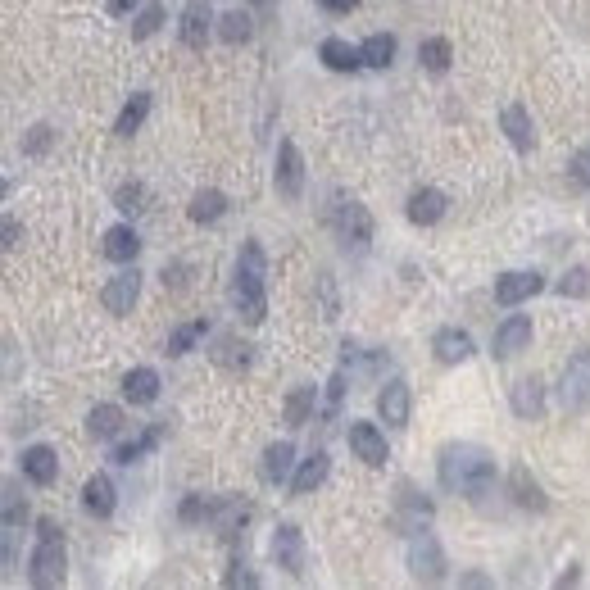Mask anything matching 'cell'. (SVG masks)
<instances>
[{
	"instance_id": "obj_4",
	"label": "cell",
	"mask_w": 590,
	"mask_h": 590,
	"mask_svg": "<svg viewBox=\"0 0 590 590\" xmlns=\"http://www.w3.org/2000/svg\"><path fill=\"white\" fill-rule=\"evenodd\" d=\"M409 572H413V581H427V586L445 581V550L432 531H418L409 541Z\"/></svg>"
},
{
	"instance_id": "obj_12",
	"label": "cell",
	"mask_w": 590,
	"mask_h": 590,
	"mask_svg": "<svg viewBox=\"0 0 590 590\" xmlns=\"http://www.w3.org/2000/svg\"><path fill=\"white\" fill-rule=\"evenodd\" d=\"M350 450L368 463V468H382L386 463V436L373 423H350Z\"/></svg>"
},
{
	"instance_id": "obj_3",
	"label": "cell",
	"mask_w": 590,
	"mask_h": 590,
	"mask_svg": "<svg viewBox=\"0 0 590 590\" xmlns=\"http://www.w3.org/2000/svg\"><path fill=\"white\" fill-rule=\"evenodd\" d=\"M559 400H563V409H568V413L590 409V345H586V350H577L568 364H563Z\"/></svg>"
},
{
	"instance_id": "obj_48",
	"label": "cell",
	"mask_w": 590,
	"mask_h": 590,
	"mask_svg": "<svg viewBox=\"0 0 590 590\" xmlns=\"http://www.w3.org/2000/svg\"><path fill=\"white\" fill-rule=\"evenodd\" d=\"M323 5H327V10H332V14H350L354 5H359V0H323Z\"/></svg>"
},
{
	"instance_id": "obj_33",
	"label": "cell",
	"mask_w": 590,
	"mask_h": 590,
	"mask_svg": "<svg viewBox=\"0 0 590 590\" xmlns=\"http://www.w3.org/2000/svg\"><path fill=\"white\" fill-rule=\"evenodd\" d=\"M359 50H364L368 69H386V64L395 59V37H391V32H373V37H368Z\"/></svg>"
},
{
	"instance_id": "obj_43",
	"label": "cell",
	"mask_w": 590,
	"mask_h": 590,
	"mask_svg": "<svg viewBox=\"0 0 590 590\" xmlns=\"http://www.w3.org/2000/svg\"><path fill=\"white\" fill-rule=\"evenodd\" d=\"M586 291H590V268H572V273L559 282V295H572V300L586 295Z\"/></svg>"
},
{
	"instance_id": "obj_23",
	"label": "cell",
	"mask_w": 590,
	"mask_h": 590,
	"mask_svg": "<svg viewBox=\"0 0 590 590\" xmlns=\"http://www.w3.org/2000/svg\"><path fill=\"white\" fill-rule=\"evenodd\" d=\"M500 128L509 132V141L522 150V155L536 146V132H531V118H527V109H522V105H504L500 109Z\"/></svg>"
},
{
	"instance_id": "obj_27",
	"label": "cell",
	"mask_w": 590,
	"mask_h": 590,
	"mask_svg": "<svg viewBox=\"0 0 590 590\" xmlns=\"http://www.w3.org/2000/svg\"><path fill=\"white\" fill-rule=\"evenodd\" d=\"M87 432L96 436V441H114V436L123 432V409H118V404H96V409L87 413Z\"/></svg>"
},
{
	"instance_id": "obj_1",
	"label": "cell",
	"mask_w": 590,
	"mask_h": 590,
	"mask_svg": "<svg viewBox=\"0 0 590 590\" xmlns=\"http://www.w3.org/2000/svg\"><path fill=\"white\" fill-rule=\"evenodd\" d=\"M441 486L468 500H482L495 486V459L482 445H445L441 450Z\"/></svg>"
},
{
	"instance_id": "obj_20",
	"label": "cell",
	"mask_w": 590,
	"mask_h": 590,
	"mask_svg": "<svg viewBox=\"0 0 590 590\" xmlns=\"http://www.w3.org/2000/svg\"><path fill=\"white\" fill-rule=\"evenodd\" d=\"M404 214H409L413 227H432V223H441V218H445V196H441L436 187L413 191V196H409V209H404Z\"/></svg>"
},
{
	"instance_id": "obj_10",
	"label": "cell",
	"mask_w": 590,
	"mask_h": 590,
	"mask_svg": "<svg viewBox=\"0 0 590 590\" xmlns=\"http://www.w3.org/2000/svg\"><path fill=\"white\" fill-rule=\"evenodd\" d=\"M409 409H413L409 386H404L400 377H391V382L377 391V413H382V423L386 427H409Z\"/></svg>"
},
{
	"instance_id": "obj_17",
	"label": "cell",
	"mask_w": 590,
	"mask_h": 590,
	"mask_svg": "<svg viewBox=\"0 0 590 590\" xmlns=\"http://www.w3.org/2000/svg\"><path fill=\"white\" fill-rule=\"evenodd\" d=\"M209 23H214L209 5H205V0H191L187 10H182V46H187V50H205Z\"/></svg>"
},
{
	"instance_id": "obj_28",
	"label": "cell",
	"mask_w": 590,
	"mask_h": 590,
	"mask_svg": "<svg viewBox=\"0 0 590 590\" xmlns=\"http://www.w3.org/2000/svg\"><path fill=\"white\" fill-rule=\"evenodd\" d=\"M123 395H128L132 404H150L159 395V373L155 368H132V373L123 377Z\"/></svg>"
},
{
	"instance_id": "obj_7",
	"label": "cell",
	"mask_w": 590,
	"mask_h": 590,
	"mask_svg": "<svg viewBox=\"0 0 590 590\" xmlns=\"http://www.w3.org/2000/svg\"><path fill=\"white\" fill-rule=\"evenodd\" d=\"M273 563L277 568H286L291 577L305 572V536H300L295 522H282V527L273 531Z\"/></svg>"
},
{
	"instance_id": "obj_49",
	"label": "cell",
	"mask_w": 590,
	"mask_h": 590,
	"mask_svg": "<svg viewBox=\"0 0 590 590\" xmlns=\"http://www.w3.org/2000/svg\"><path fill=\"white\" fill-rule=\"evenodd\" d=\"M5 246H19V223L14 218H5Z\"/></svg>"
},
{
	"instance_id": "obj_44",
	"label": "cell",
	"mask_w": 590,
	"mask_h": 590,
	"mask_svg": "<svg viewBox=\"0 0 590 590\" xmlns=\"http://www.w3.org/2000/svg\"><path fill=\"white\" fill-rule=\"evenodd\" d=\"M318 300H323V318L327 323H336V314H341V305H336V286H332V277H318Z\"/></svg>"
},
{
	"instance_id": "obj_16",
	"label": "cell",
	"mask_w": 590,
	"mask_h": 590,
	"mask_svg": "<svg viewBox=\"0 0 590 590\" xmlns=\"http://www.w3.org/2000/svg\"><path fill=\"white\" fill-rule=\"evenodd\" d=\"M327 472H332V459H327V450H314L309 459H300V472L291 477V495H314L318 486L327 482Z\"/></svg>"
},
{
	"instance_id": "obj_26",
	"label": "cell",
	"mask_w": 590,
	"mask_h": 590,
	"mask_svg": "<svg viewBox=\"0 0 590 590\" xmlns=\"http://www.w3.org/2000/svg\"><path fill=\"white\" fill-rule=\"evenodd\" d=\"M509 486H513V500H518L522 509H536V513H545V509H550V500H545V491H541V486H536V477H531L527 468H513Z\"/></svg>"
},
{
	"instance_id": "obj_45",
	"label": "cell",
	"mask_w": 590,
	"mask_h": 590,
	"mask_svg": "<svg viewBox=\"0 0 590 590\" xmlns=\"http://www.w3.org/2000/svg\"><path fill=\"white\" fill-rule=\"evenodd\" d=\"M572 187H590V146L572 159Z\"/></svg>"
},
{
	"instance_id": "obj_35",
	"label": "cell",
	"mask_w": 590,
	"mask_h": 590,
	"mask_svg": "<svg viewBox=\"0 0 590 590\" xmlns=\"http://www.w3.org/2000/svg\"><path fill=\"white\" fill-rule=\"evenodd\" d=\"M159 441H164V427L155 423L146 436H137V441H128V445H118V450H114V463H137L141 454H150Z\"/></svg>"
},
{
	"instance_id": "obj_9",
	"label": "cell",
	"mask_w": 590,
	"mask_h": 590,
	"mask_svg": "<svg viewBox=\"0 0 590 590\" xmlns=\"http://www.w3.org/2000/svg\"><path fill=\"white\" fill-rule=\"evenodd\" d=\"M277 191H282L286 200L305 196V159H300L295 141H282V146H277Z\"/></svg>"
},
{
	"instance_id": "obj_46",
	"label": "cell",
	"mask_w": 590,
	"mask_h": 590,
	"mask_svg": "<svg viewBox=\"0 0 590 590\" xmlns=\"http://www.w3.org/2000/svg\"><path fill=\"white\" fill-rule=\"evenodd\" d=\"M227 586H259V577L255 572H246V563H232V572H227Z\"/></svg>"
},
{
	"instance_id": "obj_2",
	"label": "cell",
	"mask_w": 590,
	"mask_h": 590,
	"mask_svg": "<svg viewBox=\"0 0 590 590\" xmlns=\"http://www.w3.org/2000/svg\"><path fill=\"white\" fill-rule=\"evenodd\" d=\"M264 277H268V259L259 250V241H246L236 255V277H232V305L246 323H264L268 318V295H264Z\"/></svg>"
},
{
	"instance_id": "obj_25",
	"label": "cell",
	"mask_w": 590,
	"mask_h": 590,
	"mask_svg": "<svg viewBox=\"0 0 590 590\" xmlns=\"http://www.w3.org/2000/svg\"><path fill=\"white\" fill-rule=\"evenodd\" d=\"M291 463H295V450H291V441H277V445H268V450H264V482H268V486H282V482H291Z\"/></svg>"
},
{
	"instance_id": "obj_21",
	"label": "cell",
	"mask_w": 590,
	"mask_h": 590,
	"mask_svg": "<svg viewBox=\"0 0 590 590\" xmlns=\"http://www.w3.org/2000/svg\"><path fill=\"white\" fill-rule=\"evenodd\" d=\"M513 413H518V418H541V409H545V386H541V377H522L518 386H513Z\"/></svg>"
},
{
	"instance_id": "obj_18",
	"label": "cell",
	"mask_w": 590,
	"mask_h": 590,
	"mask_svg": "<svg viewBox=\"0 0 590 590\" xmlns=\"http://www.w3.org/2000/svg\"><path fill=\"white\" fill-rule=\"evenodd\" d=\"M318 59H323L332 73H354V69H364V50L350 46V41L341 37H327L323 46H318Z\"/></svg>"
},
{
	"instance_id": "obj_34",
	"label": "cell",
	"mask_w": 590,
	"mask_h": 590,
	"mask_svg": "<svg viewBox=\"0 0 590 590\" xmlns=\"http://www.w3.org/2000/svg\"><path fill=\"white\" fill-rule=\"evenodd\" d=\"M418 59H423L427 73H445L450 69V59H454V50H450V41L445 37H427L423 46H418Z\"/></svg>"
},
{
	"instance_id": "obj_22",
	"label": "cell",
	"mask_w": 590,
	"mask_h": 590,
	"mask_svg": "<svg viewBox=\"0 0 590 590\" xmlns=\"http://www.w3.org/2000/svg\"><path fill=\"white\" fill-rule=\"evenodd\" d=\"M82 509H87L91 518H109V513H114V482H109L105 472H96V477L82 486Z\"/></svg>"
},
{
	"instance_id": "obj_41",
	"label": "cell",
	"mask_w": 590,
	"mask_h": 590,
	"mask_svg": "<svg viewBox=\"0 0 590 590\" xmlns=\"http://www.w3.org/2000/svg\"><path fill=\"white\" fill-rule=\"evenodd\" d=\"M209 513H214V509L205 504V495H187V500H182V509H177V518L191 527V522H205Z\"/></svg>"
},
{
	"instance_id": "obj_29",
	"label": "cell",
	"mask_w": 590,
	"mask_h": 590,
	"mask_svg": "<svg viewBox=\"0 0 590 590\" xmlns=\"http://www.w3.org/2000/svg\"><path fill=\"white\" fill-rule=\"evenodd\" d=\"M191 223H218V218L227 214V196L223 191H214V187H205V191H196V200H191Z\"/></svg>"
},
{
	"instance_id": "obj_15",
	"label": "cell",
	"mask_w": 590,
	"mask_h": 590,
	"mask_svg": "<svg viewBox=\"0 0 590 590\" xmlns=\"http://www.w3.org/2000/svg\"><path fill=\"white\" fill-rule=\"evenodd\" d=\"M23 477L37 486H50L59 477V454L50 450V445H28V450H23Z\"/></svg>"
},
{
	"instance_id": "obj_8",
	"label": "cell",
	"mask_w": 590,
	"mask_h": 590,
	"mask_svg": "<svg viewBox=\"0 0 590 590\" xmlns=\"http://www.w3.org/2000/svg\"><path fill=\"white\" fill-rule=\"evenodd\" d=\"M137 295H141V273L137 268H123V273H114L105 282V291H100V300H105L109 314H132V305H137Z\"/></svg>"
},
{
	"instance_id": "obj_6",
	"label": "cell",
	"mask_w": 590,
	"mask_h": 590,
	"mask_svg": "<svg viewBox=\"0 0 590 590\" xmlns=\"http://www.w3.org/2000/svg\"><path fill=\"white\" fill-rule=\"evenodd\" d=\"M336 232H341L345 246L364 250L368 241H373V218H368L364 205H354V200H341V205H336Z\"/></svg>"
},
{
	"instance_id": "obj_5",
	"label": "cell",
	"mask_w": 590,
	"mask_h": 590,
	"mask_svg": "<svg viewBox=\"0 0 590 590\" xmlns=\"http://www.w3.org/2000/svg\"><path fill=\"white\" fill-rule=\"evenodd\" d=\"M28 581L41 590L64 581V541L59 536H41V545L32 550V563H28Z\"/></svg>"
},
{
	"instance_id": "obj_38",
	"label": "cell",
	"mask_w": 590,
	"mask_h": 590,
	"mask_svg": "<svg viewBox=\"0 0 590 590\" xmlns=\"http://www.w3.org/2000/svg\"><path fill=\"white\" fill-rule=\"evenodd\" d=\"M209 332V323H191V327H177L173 336H168V345H164V354H187L191 345L200 341V336Z\"/></svg>"
},
{
	"instance_id": "obj_47",
	"label": "cell",
	"mask_w": 590,
	"mask_h": 590,
	"mask_svg": "<svg viewBox=\"0 0 590 590\" xmlns=\"http://www.w3.org/2000/svg\"><path fill=\"white\" fill-rule=\"evenodd\" d=\"M141 0H109V14H132Z\"/></svg>"
},
{
	"instance_id": "obj_40",
	"label": "cell",
	"mask_w": 590,
	"mask_h": 590,
	"mask_svg": "<svg viewBox=\"0 0 590 590\" xmlns=\"http://www.w3.org/2000/svg\"><path fill=\"white\" fill-rule=\"evenodd\" d=\"M341 400H345V364L332 373V382H327V404H323V418H336L341 413Z\"/></svg>"
},
{
	"instance_id": "obj_37",
	"label": "cell",
	"mask_w": 590,
	"mask_h": 590,
	"mask_svg": "<svg viewBox=\"0 0 590 590\" xmlns=\"http://www.w3.org/2000/svg\"><path fill=\"white\" fill-rule=\"evenodd\" d=\"M164 28V5H146V10L132 19V37L137 41H146V37H155V32Z\"/></svg>"
},
{
	"instance_id": "obj_13",
	"label": "cell",
	"mask_w": 590,
	"mask_h": 590,
	"mask_svg": "<svg viewBox=\"0 0 590 590\" xmlns=\"http://www.w3.org/2000/svg\"><path fill=\"white\" fill-rule=\"evenodd\" d=\"M527 345H531V318L527 314H509L500 327H495V354H500V359L527 350Z\"/></svg>"
},
{
	"instance_id": "obj_42",
	"label": "cell",
	"mask_w": 590,
	"mask_h": 590,
	"mask_svg": "<svg viewBox=\"0 0 590 590\" xmlns=\"http://www.w3.org/2000/svg\"><path fill=\"white\" fill-rule=\"evenodd\" d=\"M46 150H50V128H46V123H37V128L23 137V155L37 159V155H46Z\"/></svg>"
},
{
	"instance_id": "obj_32",
	"label": "cell",
	"mask_w": 590,
	"mask_h": 590,
	"mask_svg": "<svg viewBox=\"0 0 590 590\" xmlns=\"http://www.w3.org/2000/svg\"><path fill=\"white\" fill-rule=\"evenodd\" d=\"M250 32H255V23H250L246 10H227L223 19H218V37H223L227 46H241V41H250Z\"/></svg>"
},
{
	"instance_id": "obj_39",
	"label": "cell",
	"mask_w": 590,
	"mask_h": 590,
	"mask_svg": "<svg viewBox=\"0 0 590 590\" xmlns=\"http://www.w3.org/2000/svg\"><path fill=\"white\" fill-rule=\"evenodd\" d=\"M141 200H146V187H141V182H123V187L114 191V205L123 209V214H137Z\"/></svg>"
},
{
	"instance_id": "obj_31",
	"label": "cell",
	"mask_w": 590,
	"mask_h": 590,
	"mask_svg": "<svg viewBox=\"0 0 590 590\" xmlns=\"http://www.w3.org/2000/svg\"><path fill=\"white\" fill-rule=\"evenodd\" d=\"M146 114H150V91H132V100L123 105V114H118L114 132H118V137H132V132L146 123Z\"/></svg>"
},
{
	"instance_id": "obj_11",
	"label": "cell",
	"mask_w": 590,
	"mask_h": 590,
	"mask_svg": "<svg viewBox=\"0 0 590 590\" xmlns=\"http://www.w3.org/2000/svg\"><path fill=\"white\" fill-rule=\"evenodd\" d=\"M536 291H545L541 273H504L500 282H495V300H500L504 309H518L522 300H531Z\"/></svg>"
},
{
	"instance_id": "obj_36",
	"label": "cell",
	"mask_w": 590,
	"mask_h": 590,
	"mask_svg": "<svg viewBox=\"0 0 590 590\" xmlns=\"http://www.w3.org/2000/svg\"><path fill=\"white\" fill-rule=\"evenodd\" d=\"M214 359H218L223 368H246V364H250V345H246V341L236 345L232 336H223V341H218V350H214Z\"/></svg>"
},
{
	"instance_id": "obj_14",
	"label": "cell",
	"mask_w": 590,
	"mask_h": 590,
	"mask_svg": "<svg viewBox=\"0 0 590 590\" xmlns=\"http://www.w3.org/2000/svg\"><path fill=\"white\" fill-rule=\"evenodd\" d=\"M432 350H436V359L441 364H463V359H472V336L463 332V327H441V332L432 336Z\"/></svg>"
},
{
	"instance_id": "obj_24",
	"label": "cell",
	"mask_w": 590,
	"mask_h": 590,
	"mask_svg": "<svg viewBox=\"0 0 590 590\" xmlns=\"http://www.w3.org/2000/svg\"><path fill=\"white\" fill-rule=\"evenodd\" d=\"M318 409V386H295L286 395V427H309Z\"/></svg>"
},
{
	"instance_id": "obj_19",
	"label": "cell",
	"mask_w": 590,
	"mask_h": 590,
	"mask_svg": "<svg viewBox=\"0 0 590 590\" xmlns=\"http://www.w3.org/2000/svg\"><path fill=\"white\" fill-rule=\"evenodd\" d=\"M105 259H114V264H132V259L141 255V236H137V227L132 223H118V227H109L105 232Z\"/></svg>"
},
{
	"instance_id": "obj_30",
	"label": "cell",
	"mask_w": 590,
	"mask_h": 590,
	"mask_svg": "<svg viewBox=\"0 0 590 590\" xmlns=\"http://www.w3.org/2000/svg\"><path fill=\"white\" fill-rule=\"evenodd\" d=\"M209 518H214L218 536H223V541H232L236 531L246 527V518H250V504H241V500H227V504H218V509L209 513Z\"/></svg>"
}]
</instances>
